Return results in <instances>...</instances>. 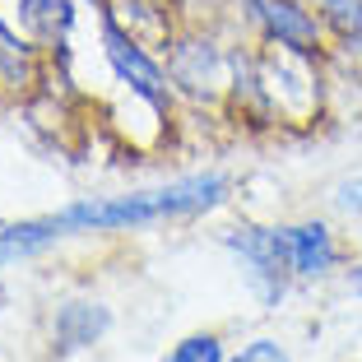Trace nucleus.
<instances>
[{
	"label": "nucleus",
	"instance_id": "nucleus-2",
	"mask_svg": "<svg viewBox=\"0 0 362 362\" xmlns=\"http://www.w3.org/2000/svg\"><path fill=\"white\" fill-rule=\"evenodd\" d=\"M93 10H98V52H103V65L112 70L117 88L135 103H144L158 121H168L172 107H177V84H172L168 65L153 56L149 42H139L117 19V10L107 0H93Z\"/></svg>",
	"mask_w": 362,
	"mask_h": 362
},
{
	"label": "nucleus",
	"instance_id": "nucleus-9",
	"mask_svg": "<svg viewBox=\"0 0 362 362\" xmlns=\"http://www.w3.org/2000/svg\"><path fill=\"white\" fill-rule=\"evenodd\" d=\"M330 204H334V214H344V218L362 223V172H353V177H339V181H334Z\"/></svg>",
	"mask_w": 362,
	"mask_h": 362
},
{
	"label": "nucleus",
	"instance_id": "nucleus-10",
	"mask_svg": "<svg viewBox=\"0 0 362 362\" xmlns=\"http://www.w3.org/2000/svg\"><path fill=\"white\" fill-rule=\"evenodd\" d=\"M228 362H293V353H288L274 334H260V339L242 344L237 353H228Z\"/></svg>",
	"mask_w": 362,
	"mask_h": 362
},
{
	"label": "nucleus",
	"instance_id": "nucleus-7",
	"mask_svg": "<svg viewBox=\"0 0 362 362\" xmlns=\"http://www.w3.org/2000/svg\"><path fill=\"white\" fill-rule=\"evenodd\" d=\"M75 14H79L75 0H19V14L10 23L33 47H65L70 28H75Z\"/></svg>",
	"mask_w": 362,
	"mask_h": 362
},
{
	"label": "nucleus",
	"instance_id": "nucleus-6",
	"mask_svg": "<svg viewBox=\"0 0 362 362\" xmlns=\"http://www.w3.org/2000/svg\"><path fill=\"white\" fill-rule=\"evenodd\" d=\"M112 330V307L98 298H65L56 302L52 325H47V339H52V358H75L88 353L107 339Z\"/></svg>",
	"mask_w": 362,
	"mask_h": 362
},
{
	"label": "nucleus",
	"instance_id": "nucleus-1",
	"mask_svg": "<svg viewBox=\"0 0 362 362\" xmlns=\"http://www.w3.org/2000/svg\"><path fill=\"white\" fill-rule=\"evenodd\" d=\"M233 200V177L218 168L186 172L163 186H139L121 195H84L52 214L33 218H10L0 223V269H14L33 256H47L52 246L70 237H117V233H144L158 223H186L223 209Z\"/></svg>",
	"mask_w": 362,
	"mask_h": 362
},
{
	"label": "nucleus",
	"instance_id": "nucleus-12",
	"mask_svg": "<svg viewBox=\"0 0 362 362\" xmlns=\"http://www.w3.org/2000/svg\"><path fill=\"white\" fill-rule=\"evenodd\" d=\"M358 242H362V233H358Z\"/></svg>",
	"mask_w": 362,
	"mask_h": 362
},
{
	"label": "nucleus",
	"instance_id": "nucleus-8",
	"mask_svg": "<svg viewBox=\"0 0 362 362\" xmlns=\"http://www.w3.org/2000/svg\"><path fill=\"white\" fill-rule=\"evenodd\" d=\"M163 362H228V344L214 330H191L163 353Z\"/></svg>",
	"mask_w": 362,
	"mask_h": 362
},
{
	"label": "nucleus",
	"instance_id": "nucleus-4",
	"mask_svg": "<svg viewBox=\"0 0 362 362\" xmlns=\"http://www.w3.org/2000/svg\"><path fill=\"white\" fill-rule=\"evenodd\" d=\"M237 23L251 28L260 47H284L302 56H325L330 28L320 19L316 0H233Z\"/></svg>",
	"mask_w": 362,
	"mask_h": 362
},
{
	"label": "nucleus",
	"instance_id": "nucleus-11",
	"mask_svg": "<svg viewBox=\"0 0 362 362\" xmlns=\"http://www.w3.org/2000/svg\"><path fill=\"white\" fill-rule=\"evenodd\" d=\"M344 288H349L353 298H362V260H353V265H344Z\"/></svg>",
	"mask_w": 362,
	"mask_h": 362
},
{
	"label": "nucleus",
	"instance_id": "nucleus-5",
	"mask_svg": "<svg viewBox=\"0 0 362 362\" xmlns=\"http://www.w3.org/2000/svg\"><path fill=\"white\" fill-rule=\"evenodd\" d=\"M284 228H288V256H293L298 284H325V279L344 274L349 256H344V242L330 218H298V223Z\"/></svg>",
	"mask_w": 362,
	"mask_h": 362
},
{
	"label": "nucleus",
	"instance_id": "nucleus-3",
	"mask_svg": "<svg viewBox=\"0 0 362 362\" xmlns=\"http://www.w3.org/2000/svg\"><path fill=\"white\" fill-rule=\"evenodd\" d=\"M223 251L237 260L251 298L265 311H279L298 284L293 256H288V228L284 223H237L223 233Z\"/></svg>",
	"mask_w": 362,
	"mask_h": 362
}]
</instances>
